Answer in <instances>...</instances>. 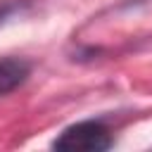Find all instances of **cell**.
<instances>
[{"instance_id": "1", "label": "cell", "mask_w": 152, "mask_h": 152, "mask_svg": "<svg viewBox=\"0 0 152 152\" xmlns=\"http://www.w3.org/2000/svg\"><path fill=\"white\" fill-rule=\"evenodd\" d=\"M112 147L109 131L100 121H81L62 131L55 140V150L62 152H102Z\"/></svg>"}, {"instance_id": "2", "label": "cell", "mask_w": 152, "mask_h": 152, "mask_svg": "<svg viewBox=\"0 0 152 152\" xmlns=\"http://www.w3.org/2000/svg\"><path fill=\"white\" fill-rule=\"evenodd\" d=\"M31 74V64L19 57H0V95L17 90Z\"/></svg>"}, {"instance_id": "3", "label": "cell", "mask_w": 152, "mask_h": 152, "mask_svg": "<svg viewBox=\"0 0 152 152\" xmlns=\"http://www.w3.org/2000/svg\"><path fill=\"white\" fill-rule=\"evenodd\" d=\"M12 10H14V5H2V7H0V21H2V19L12 12Z\"/></svg>"}]
</instances>
